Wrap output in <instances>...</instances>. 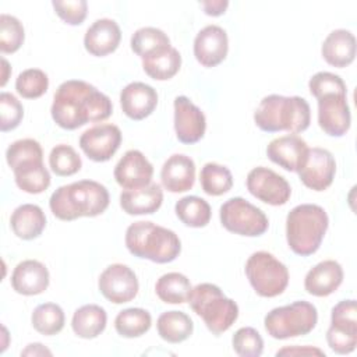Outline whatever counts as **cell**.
<instances>
[{
	"label": "cell",
	"mask_w": 357,
	"mask_h": 357,
	"mask_svg": "<svg viewBox=\"0 0 357 357\" xmlns=\"http://www.w3.org/2000/svg\"><path fill=\"white\" fill-rule=\"evenodd\" d=\"M121 144V131L110 123L96 124L79 137V148L93 162L109 160Z\"/></svg>",
	"instance_id": "5bb4252c"
},
{
	"label": "cell",
	"mask_w": 357,
	"mask_h": 357,
	"mask_svg": "<svg viewBox=\"0 0 357 357\" xmlns=\"http://www.w3.org/2000/svg\"><path fill=\"white\" fill-rule=\"evenodd\" d=\"M162 185L170 192H185L195 181V163L183 153H174L166 159L160 170Z\"/></svg>",
	"instance_id": "d4e9b609"
},
{
	"label": "cell",
	"mask_w": 357,
	"mask_h": 357,
	"mask_svg": "<svg viewBox=\"0 0 357 357\" xmlns=\"http://www.w3.org/2000/svg\"><path fill=\"white\" fill-rule=\"evenodd\" d=\"M32 326L36 332L45 336H53L64 328L66 317L63 308L56 303L39 304L31 317Z\"/></svg>",
	"instance_id": "e575fe53"
},
{
	"label": "cell",
	"mask_w": 357,
	"mask_h": 357,
	"mask_svg": "<svg viewBox=\"0 0 357 357\" xmlns=\"http://www.w3.org/2000/svg\"><path fill=\"white\" fill-rule=\"evenodd\" d=\"M257 127L265 132L287 131L298 134L305 131L311 123V109L301 96L268 95L262 98L254 113Z\"/></svg>",
	"instance_id": "3957f363"
},
{
	"label": "cell",
	"mask_w": 357,
	"mask_h": 357,
	"mask_svg": "<svg viewBox=\"0 0 357 357\" xmlns=\"http://www.w3.org/2000/svg\"><path fill=\"white\" fill-rule=\"evenodd\" d=\"M188 303L215 336L226 332L238 318L236 301L226 297L220 287L213 283H199L192 287Z\"/></svg>",
	"instance_id": "52a82bcc"
},
{
	"label": "cell",
	"mask_w": 357,
	"mask_h": 357,
	"mask_svg": "<svg viewBox=\"0 0 357 357\" xmlns=\"http://www.w3.org/2000/svg\"><path fill=\"white\" fill-rule=\"evenodd\" d=\"M163 202V191L158 183L141 188L124 190L120 194V206L127 215L155 213Z\"/></svg>",
	"instance_id": "484cf974"
},
{
	"label": "cell",
	"mask_w": 357,
	"mask_h": 357,
	"mask_svg": "<svg viewBox=\"0 0 357 357\" xmlns=\"http://www.w3.org/2000/svg\"><path fill=\"white\" fill-rule=\"evenodd\" d=\"M321 53L328 64L343 68L356 57V38L347 29H335L325 38Z\"/></svg>",
	"instance_id": "4316f807"
},
{
	"label": "cell",
	"mask_w": 357,
	"mask_h": 357,
	"mask_svg": "<svg viewBox=\"0 0 357 357\" xmlns=\"http://www.w3.org/2000/svg\"><path fill=\"white\" fill-rule=\"evenodd\" d=\"M326 342L332 351L349 354L357 346V307L356 300L339 301L331 312V325L326 331Z\"/></svg>",
	"instance_id": "8fae6325"
},
{
	"label": "cell",
	"mask_w": 357,
	"mask_h": 357,
	"mask_svg": "<svg viewBox=\"0 0 357 357\" xmlns=\"http://www.w3.org/2000/svg\"><path fill=\"white\" fill-rule=\"evenodd\" d=\"M329 226L325 209L317 204H301L294 206L286 218V240L290 250L308 257L318 251Z\"/></svg>",
	"instance_id": "5b68a950"
},
{
	"label": "cell",
	"mask_w": 357,
	"mask_h": 357,
	"mask_svg": "<svg viewBox=\"0 0 357 357\" xmlns=\"http://www.w3.org/2000/svg\"><path fill=\"white\" fill-rule=\"evenodd\" d=\"M152 325L151 314L144 308H126L114 319V329L123 337H139L145 335Z\"/></svg>",
	"instance_id": "836d02e7"
},
{
	"label": "cell",
	"mask_w": 357,
	"mask_h": 357,
	"mask_svg": "<svg viewBox=\"0 0 357 357\" xmlns=\"http://www.w3.org/2000/svg\"><path fill=\"white\" fill-rule=\"evenodd\" d=\"M325 356V353L321 349L317 347H311V346H304V347H298V346H291V347H284L280 349L276 356Z\"/></svg>",
	"instance_id": "f6af8a7d"
},
{
	"label": "cell",
	"mask_w": 357,
	"mask_h": 357,
	"mask_svg": "<svg viewBox=\"0 0 357 357\" xmlns=\"http://www.w3.org/2000/svg\"><path fill=\"white\" fill-rule=\"evenodd\" d=\"M307 142L296 135L287 134L272 139L266 146L268 158L287 172H298L308 153Z\"/></svg>",
	"instance_id": "ffe728a7"
},
{
	"label": "cell",
	"mask_w": 357,
	"mask_h": 357,
	"mask_svg": "<svg viewBox=\"0 0 357 357\" xmlns=\"http://www.w3.org/2000/svg\"><path fill=\"white\" fill-rule=\"evenodd\" d=\"M49 166L54 174L66 177L79 172L82 166V160L73 146L66 144H59L50 151Z\"/></svg>",
	"instance_id": "74e56055"
},
{
	"label": "cell",
	"mask_w": 357,
	"mask_h": 357,
	"mask_svg": "<svg viewBox=\"0 0 357 357\" xmlns=\"http://www.w3.org/2000/svg\"><path fill=\"white\" fill-rule=\"evenodd\" d=\"M52 6L56 14L68 25H79L86 18L88 3L85 0H54Z\"/></svg>",
	"instance_id": "ee69618b"
},
{
	"label": "cell",
	"mask_w": 357,
	"mask_h": 357,
	"mask_svg": "<svg viewBox=\"0 0 357 357\" xmlns=\"http://www.w3.org/2000/svg\"><path fill=\"white\" fill-rule=\"evenodd\" d=\"M10 227L18 238L33 240L39 237L46 227L45 212L35 204H22L11 213Z\"/></svg>",
	"instance_id": "83f0119b"
},
{
	"label": "cell",
	"mask_w": 357,
	"mask_h": 357,
	"mask_svg": "<svg viewBox=\"0 0 357 357\" xmlns=\"http://www.w3.org/2000/svg\"><path fill=\"white\" fill-rule=\"evenodd\" d=\"M177 218L188 227H205L212 216L209 204L197 195L180 198L174 206Z\"/></svg>",
	"instance_id": "d6a6232c"
},
{
	"label": "cell",
	"mask_w": 357,
	"mask_h": 357,
	"mask_svg": "<svg viewBox=\"0 0 357 357\" xmlns=\"http://www.w3.org/2000/svg\"><path fill=\"white\" fill-rule=\"evenodd\" d=\"M201 6L206 15L218 17V15L225 14L226 8L229 7V1L227 0H206V1H201Z\"/></svg>",
	"instance_id": "bcb514c9"
},
{
	"label": "cell",
	"mask_w": 357,
	"mask_h": 357,
	"mask_svg": "<svg viewBox=\"0 0 357 357\" xmlns=\"http://www.w3.org/2000/svg\"><path fill=\"white\" fill-rule=\"evenodd\" d=\"M222 226L234 234L245 237H258L269 227L268 216L241 197L227 199L219 211Z\"/></svg>",
	"instance_id": "30bf717a"
},
{
	"label": "cell",
	"mask_w": 357,
	"mask_h": 357,
	"mask_svg": "<svg viewBox=\"0 0 357 357\" xmlns=\"http://www.w3.org/2000/svg\"><path fill=\"white\" fill-rule=\"evenodd\" d=\"M245 276L261 297H276L289 284V271L283 262L268 251L251 254L245 262Z\"/></svg>",
	"instance_id": "9c48e42d"
},
{
	"label": "cell",
	"mask_w": 357,
	"mask_h": 357,
	"mask_svg": "<svg viewBox=\"0 0 357 357\" xmlns=\"http://www.w3.org/2000/svg\"><path fill=\"white\" fill-rule=\"evenodd\" d=\"M45 354L52 356V351L40 343H31L26 346L25 350L21 351V356H45Z\"/></svg>",
	"instance_id": "7dc6e473"
},
{
	"label": "cell",
	"mask_w": 357,
	"mask_h": 357,
	"mask_svg": "<svg viewBox=\"0 0 357 357\" xmlns=\"http://www.w3.org/2000/svg\"><path fill=\"white\" fill-rule=\"evenodd\" d=\"M166 46H170L169 36L155 26L139 28L131 36V49L141 59Z\"/></svg>",
	"instance_id": "8d00e7d4"
},
{
	"label": "cell",
	"mask_w": 357,
	"mask_h": 357,
	"mask_svg": "<svg viewBox=\"0 0 357 357\" xmlns=\"http://www.w3.org/2000/svg\"><path fill=\"white\" fill-rule=\"evenodd\" d=\"M233 350L240 357H259L264 351V339L251 326L237 329L231 337Z\"/></svg>",
	"instance_id": "60d3db41"
},
{
	"label": "cell",
	"mask_w": 357,
	"mask_h": 357,
	"mask_svg": "<svg viewBox=\"0 0 357 357\" xmlns=\"http://www.w3.org/2000/svg\"><path fill=\"white\" fill-rule=\"evenodd\" d=\"M107 314L103 307L98 304H85L75 310L71 328L78 337L82 339H95L106 328Z\"/></svg>",
	"instance_id": "f546056e"
},
{
	"label": "cell",
	"mask_w": 357,
	"mask_h": 357,
	"mask_svg": "<svg viewBox=\"0 0 357 357\" xmlns=\"http://www.w3.org/2000/svg\"><path fill=\"white\" fill-rule=\"evenodd\" d=\"M114 178L124 190L141 188L151 184L153 166L138 149L127 151L114 166Z\"/></svg>",
	"instance_id": "ac0fdd59"
},
{
	"label": "cell",
	"mask_w": 357,
	"mask_h": 357,
	"mask_svg": "<svg viewBox=\"0 0 357 357\" xmlns=\"http://www.w3.org/2000/svg\"><path fill=\"white\" fill-rule=\"evenodd\" d=\"M123 113L131 120H144L158 106V93L145 82H130L120 92Z\"/></svg>",
	"instance_id": "44dd1931"
},
{
	"label": "cell",
	"mask_w": 357,
	"mask_h": 357,
	"mask_svg": "<svg viewBox=\"0 0 357 357\" xmlns=\"http://www.w3.org/2000/svg\"><path fill=\"white\" fill-rule=\"evenodd\" d=\"M121 40L119 24L110 18L96 20L84 35V46L86 52L96 57L113 53Z\"/></svg>",
	"instance_id": "7402d4cb"
},
{
	"label": "cell",
	"mask_w": 357,
	"mask_h": 357,
	"mask_svg": "<svg viewBox=\"0 0 357 357\" xmlns=\"http://www.w3.org/2000/svg\"><path fill=\"white\" fill-rule=\"evenodd\" d=\"M297 173L305 187L314 191H324L335 178V158L325 148H310L305 160Z\"/></svg>",
	"instance_id": "9a60e30c"
},
{
	"label": "cell",
	"mask_w": 357,
	"mask_h": 357,
	"mask_svg": "<svg viewBox=\"0 0 357 357\" xmlns=\"http://www.w3.org/2000/svg\"><path fill=\"white\" fill-rule=\"evenodd\" d=\"M98 287L102 296L114 304L131 301L139 289L134 271L124 264L109 265L99 276Z\"/></svg>",
	"instance_id": "4fadbf2b"
},
{
	"label": "cell",
	"mask_w": 357,
	"mask_h": 357,
	"mask_svg": "<svg viewBox=\"0 0 357 357\" xmlns=\"http://www.w3.org/2000/svg\"><path fill=\"white\" fill-rule=\"evenodd\" d=\"M173 106L174 131L177 139L183 144L198 142L206 130V119L204 112L184 95L177 96Z\"/></svg>",
	"instance_id": "e0dca14e"
},
{
	"label": "cell",
	"mask_w": 357,
	"mask_h": 357,
	"mask_svg": "<svg viewBox=\"0 0 357 357\" xmlns=\"http://www.w3.org/2000/svg\"><path fill=\"white\" fill-rule=\"evenodd\" d=\"M245 184L252 197L273 206L284 205L291 195V188L287 180L272 169L264 166L250 170Z\"/></svg>",
	"instance_id": "7c38bea8"
},
{
	"label": "cell",
	"mask_w": 357,
	"mask_h": 357,
	"mask_svg": "<svg viewBox=\"0 0 357 357\" xmlns=\"http://www.w3.org/2000/svg\"><path fill=\"white\" fill-rule=\"evenodd\" d=\"M318 100V124L331 137H343L351 124L347 93H328Z\"/></svg>",
	"instance_id": "2e32d148"
},
{
	"label": "cell",
	"mask_w": 357,
	"mask_h": 357,
	"mask_svg": "<svg viewBox=\"0 0 357 357\" xmlns=\"http://www.w3.org/2000/svg\"><path fill=\"white\" fill-rule=\"evenodd\" d=\"M0 130L1 132L17 128L24 117V107L21 102L8 92L0 93Z\"/></svg>",
	"instance_id": "b9f144b4"
},
{
	"label": "cell",
	"mask_w": 357,
	"mask_h": 357,
	"mask_svg": "<svg viewBox=\"0 0 357 357\" xmlns=\"http://www.w3.org/2000/svg\"><path fill=\"white\" fill-rule=\"evenodd\" d=\"M318 322L317 307L308 301H294L271 310L264 319L265 331L273 339H289L308 335Z\"/></svg>",
	"instance_id": "ba28073f"
},
{
	"label": "cell",
	"mask_w": 357,
	"mask_h": 357,
	"mask_svg": "<svg viewBox=\"0 0 357 357\" xmlns=\"http://www.w3.org/2000/svg\"><path fill=\"white\" fill-rule=\"evenodd\" d=\"M199 181L204 192L212 197L223 195L233 187L231 172L226 166L215 162L204 165L199 173Z\"/></svg>",
	"instance_id": "d590c367"
},
{
	"label": "cell",
	"mask_w": 357,
	"mask_h": 357,
	"mask_svg": "<svg viewBox=\"0 0 357 357\" xmlns=\"http://www.w3.org/2000/svg\"><path fill=\"white\" fill-rule=\"evenodd\" d=\"M1 86H4L6 85V82H7V79H8V74H10V71H11V67H10V64H8V61L4 59V57H1Z\"/></svg>",
	"instance_id": "c3c4849f"
},
{
	"label": "cell",
	"mask_w": 357,
	"mask_h": 357,
	"mask_svg": "<svg viewBox=\"0 0 357 357\" xmlns=\"http://www.w3.org/2000/svg\"><path fill=\"white\" fill-rule=\"evenodd\" d=\"M158 335L167 343H181L187 340L194 331L192 319L183 311H166L156 321Z\"/></svg>",
	"instance_id": "4dcf8cb0"
},
{
	"label": "cell",
	"mask_w": 357,
	"mask_h": 357,
	"mask_svg": "<svg viewBox=\"0 0 357 357\" xmlns=\"http://www.w3.org/2000/svg\"><path fill=\"white\" fill-rule=\"evenodd\" d=\"M124 241L134 257L156 264H169L181 251V241L173 230L149 220L131 223L126 230Z\"/></svg>",
	"instance_id": "277c9868"
},
{
	"label": "cell",
	"mask_w": 357,
	"mask_h": 357,
	"mask_svg": "<svg viewBox=\"0 0 357 357\" xmlns=\"http://www.w3.org/2000/svg\"><path fill=\"white\" fill-rule=\"evenodd\" d=\"M7 165L13 169L15 184L28 194H40L50 185V173L43 165V151L33 138H22L8 145Z\"/></svg>",
	"instance_id": "8992f818"
},
{
	"label": "cell",
	"mask_w": 357,
	"mask_h": 357,
	"mask_svg": "<svg viewBox=\"0 0 357 357\" xmlns=\"http://www.w3.org/2000/svg\"><path fill=\"white\" fill-rule=\"evenodd\" d=\"M343 282V268L335 259H325L311 268L304 278V289L315 297H326Z\"/></svg>",
	"instance_id": "603a6c76"
},
{
	"label": "cell",
	"mask_w": 357,
	"mask_h": 357,
	"mask_svg": "<svg viewBox=\"0 0 357 357\" xmlns=\"http://www.w3.org/2000/svg\"><path fill=\"white\" fill-rule=\"evenodd\" d=\"M50 282L47 268L36 259L20 262L11 275L13 289L22 296H36L43 293Z\"/></svg>",
	"instance_id": "cb8c5ba5"
},
{
	"label": "cell",
	"mask_w": 357,
	"mask_h": 357,
	"mask_svg": "<svg viewBox=\"0 0 357 357\" xmlns=\"http://www.w3.org/2000/svg\"><path fill=\"white\" fill-rule=\"evenodd\" d=\"M191 289L190 279L178 272L162 275L155 284L156 296L166 304H183L188 301Z\"/></svg>",
	"instance_id": "1f68e13d"
},
{
	"label": "cell",
	"mask_w": 357,
	"mask_h": 357,
	"mask_svg": "<svg viewBox=\"0 0 357 357\" xmlns=\"http://www.w3.org/2000/svg\"><path fill=\"white\" fill-rule=\"evenodd\" d=\"M107 188L95 180H79L59 187L49 199L52 213L60 220L93 218L109 206Z\"/></svg>",
	"instance_id": "7a4b0ae2"
},
{
	"label": "cell",
	"mask_w": 357,
	"mask_h": 357,
	"mask_svg": "<svg viewBox=\"0 0 357 357\" xmlns=\"http://www.w3.org/2000/svg\"><path fill=\"white\" fill-rule=\"evenodd\" d=\"M25 32L21 21L10 14L0 15V50L1 53H14L24 43Z\"/></svg>",
	"instance_id": "ab89813d"
},
{
	"label": "cell",
	"mask_w": 357,
	"mask_h": 357,
	"mask_svg": "<svg viewBox=\"0 0 357 357\" xmlns=\"http://www.w3.org/2000/svg\"><path fill=\"white\" fill-rule=\"evenodd\" d=\"M310 92L314 98H321L328 93H347L344 81L333 73L319 71L314 74L308 81Z\"/></svg>",
	"instance_id": "7bdbcfd3"
},
{
	"label": "cell",
	"mask_w": 357,
	"mask_h": 357,
	"mask_svg": "<svg viewBox=\"0 0 357 357\" xmlns=\"http://www.w3.org/2000/svg\"><path fill=\"white\" fill-rule=\"evenodd\" d=\"M181 66V56L173 46L158 49L156 52L142 59L144 71L156 81H166L173 78Z\"/></svg>",
	"instance_id": "f1b7e54d"
},
{
	"label": "cell",
	"mask_w": 357,
	"mask_h": 357,
	"mask_svg": "<svg viewBox=\"0 0 357 357\" xmlns=\"http://www.w3.org/2000/svg\"><path fill=\"white\" fill-rule=\"evenodd\" d=\"M49 78L40 68H28L20 73L15 79V91L25 99H36L46 93Z\"/></svg>",
	"instance_id": "f35d334b"
},
{
	"label": "cell",
	"mask_w": 357,
	"mask_h": 357,
	"mask_svg": "<svg viewBox=\"0 0 357 357\" xmlns=\"http://www.w3.org/2000/svg\"><path fill=\"white\" fill-rule=\"evenodd\" d=\"M227 50V33L219 25H206L194 39V56L204 67H215L220 64L226 59Z\"/></svg>",
	"instance_id": "d6986e66"
},
{
	"label": "cell",
	"mask_w": 357,
	"mask_h": 357,
	"mask_svg": "<svg viewBox=\"0 0 357 357\" xmlns=\"http://www.w3.org/2000/svg\"><path fill=\"white\" fill-rule=\"evenodd\" d=\"M52 119L64 130H75L86 123L109 119L113 103L107 95L82 79H67L54 92Z\"/></svg>",
	"instance_id": "6da1fadb"
}]
</instances>
